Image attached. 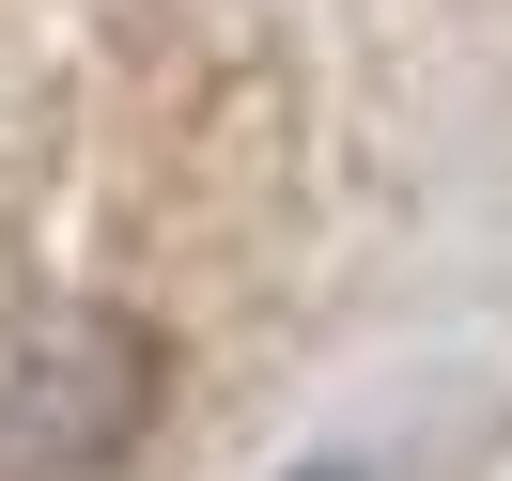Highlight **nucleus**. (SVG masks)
Here are the masks:
<instances>
[{
  "instance_id": "1",
  "label": "nucleus",
  "mask_w": 512,
  "mask_h": 481,
  "mask_svg": "<svg viewBox=\"0 0 512 481\" xmlns=\"http://www.w3.org/2000/svg\"><path fill=\"white\" fill-rule=\"evenodd\" d=\"M156 326L94 295H16L0 311V481H94L156 435Z\"/></svg>"
}]
</instances>
